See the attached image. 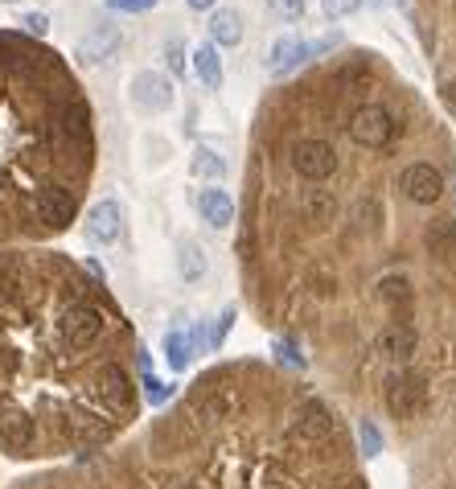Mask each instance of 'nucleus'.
I'll list each match as a JSON object with an SVG mask.
<instances>
[{"instance_id":"1","label":"nucleus","mask_w":456,"mask_h":489,"mask_svg":"<svg viewBox=\"0 0 456 489\" xmlns=\"http://www.w3.org/2000/svg\"><path fill=\"white\" fill-rule=\"evenodd\" d=\"M9 489H366L350 424L280 366L197 374L156 420Z\"/></svg>"},{"instance_id":"2","label":"nucleus","mask_w":456,"mask_h":489,"mask_svg":"<svg viewBox=\"0 0 456 489\" xmlns=\"http://www.w3.org/2000/svg\"><path fill=\"white\" fill-rule=\"evenodd\" d=\"M140 345L107 284L62 251H0V457L78 460L140 415Z\"/></svg>"},{"instance_id":"3","label":"nucleus","mask_w":456,"mask_h":489,"mask_svg":"<svg viewBox=\"0 0 456 489\" xmlns=\"http://www.w3.org/2000/svg\"><path fill=\"white\" fill-rule=\"evenodd\" d=\"M95 173V124L75 70L0 30V251L70 231Z\"/></svg>"},{"instance_id":"4","label":"nucleus","mask_w":456,"mask_h":489,"mask_svg":"<svg viewBox=\"0 0 456 489\" xmlns=\"http://www.w3.org/2000/svg\"><path fill=\"white\" fill-rule=\"evenodd\" d=\"M399 132H403V124H395L390 108H382V103H358L346 119V136L358 148H370V153L390 148L399 140Z\"/></svg>"},{"instance_id":"5","label":"nucleus","mask_w":456,"mask_h":489,"mask_svg":"<svg viewBox=\"0 0 456 489\" xmlns=\"http://www.w3.org/2000/svg\"><path fill=\"white\" fill-rule=\"evenodd\" d=\"M399 189H403V197L416 205H424V210H432V205H440V197L448 194V177L440 165H432V161H408V165L399 169Z\"/></svg>"},{"instance_id":"6","label":"nucleus","mask_w":456,"mask_h":489,"mask_svg":"<svg viewBox=\"0 0 456 489\" xmlns=\"http://www.w3.org/2000/svg\"><path fill=\"white\" fill-rule=\"evenodd\" d=\"M127 91H132V103H136L140 111H148V116H161V111L173 108V83L161 74V70H140V74H132V83H127Z\"/></svg>"},{"instance_id":"7","label":"nucleus","mask_w":456,"mask_h":489,"mask_svg":"<svg viewBox=\"0 0 456 489\" xmlns=\"http://www.w3.org/2000/svg\"><path fill=\"white\" fill-rule=\"evenodd\" d=\"M83 226H87L91 243H99V247L119 243V235H124V205H119L116 197H99L95 205H87Z\"/></svg>"},{"instance_id":"8","label":"nucleus","mask_w":456,"mask_h":489,"mask_svg":"<svg viewBox=\"0 0 456 489\" xmlns=\"http://www.w3.org/2000/svg\"><path fill=\"white\" fill-rule=\"evenodd\" d=\"M119 46H124V33H119L116 25H95V30H87L78 38L75 58L83 62V66H103L107 58H116Z\"/></svg>"},{"instance_id":"9","label":"nucleus","mask_w":456,"mask_h":489,"mask_svg":"<svg viewBox=\"0 0 456 489\" xmlns=\"http://www.w3.org/2000/svg\"><path fill=\"white\" fill-rule=\"evenodd\" d=\"M194 205H197V214H202V223L214 226V231H226V226L234 223V197L226 194L223 186H206V189H197Z\"/></svg>"},{"instance_id":"10","label":"nucleus","mask_w":456,"mask_h":489,"mask_svg":"<svg viewBox=\"0 0 456 489\" xmlns=\"http://www.w3.org/2000/svg\"><path fill=\"white\" fill-rule=\"evenodd\" d=\"M210 41L214 46H239L243 41V13L231 9V4H218V9H210Z\"/></svg>"},{"instance_id":"11","label":"nucleus","mask_w":456,"mask_h":489,"mask_svg":"<svg viewBox=\"0 0 456 489\" xmlns=\"http://www.w3.org/2000/svg\"><path fill=\"white\" fill-rule=\"evenodd\" d=\"M309 58V46H304L301 38H292V33H284V38L272 41V54H267V70L272 74H284V70H292L296 62Z\"/></svg>"},{"instance_id":"12","label":"nucleus","mask_w":456,"mask_h":489,"mask_svg":"<svg viewBox=\"0 0 456 489\" xmlns=\"http://www.w3.org/2000/svg\"><path fill=\"white\" fill-rule=\"evenodd\" d=\"M194 70H197V79H202V87H210V91H218L223 87V58H218V46L214 41H206V46H197L194 49Z\"/></svg>"},{"instance_id":"13","label":"nucleus","mask_w":456,"mask_h":489,"mask_svg":"<svg viewBox=\"0 0 456 489\" xmlns=\"http://www.w3.org/2000/svg\"><path fill=\"white\" fill-rule=\"evenodd\" d=\"M165 362L173 374H185V366L194 362V333L189 329H173L165 337Z\"/></svg>"},{"instance_id":"14","label":"nucleus","mask_w":456,"mask_h":489,"mask_svg":"<svg viewBox=\"0 0 456 489\" xmlns=\"http://www.w3.org/2000/svg\"><path fill=\"white\" fill-rule=\"evenodd\" d=\"M206 251H202V243H194V239H185L181 247H177V272H181V280L185 284H197L206 275Z\"/></svg>"},{"instance_id":"15","label":"nucleus","mask_w":456,"mask_h":489,"mask_svg":"<svg viewBox=\"0 0 456 489\" xmlns=\"http://www.w3.org/2000/svg\"><path fill=\"white\" fill-rule=\"evenodd\" d=\"M189 173L197 177V181H210V186H218L226 177V161L214 153V148H197L194 157H189Z\"/></svg>"},{"instance_id":"16","label":"nucleus","mask_w":456,"mask_h":489,"mask_svg":"<svg viewBox=\"0 0 456 489\" xmlns=\"http://www.w3.org/2000/svg\"><path fill=\"white\" fill-rule=\"evenodd\" d=\"M382 452V432H379V424L370 420V415H362L358 420V457L366 460V457H379Z\"/></svg>"},{"instance_id":"17","label":"nucleus","mask_w":456,"mask_h":489,"mask_svg":"<svg viewBox=\"0 0 456 489\" xmlns=\"http://www.w3.org/2000/svg\"><path fill=\"white\" fill-rule=\"evenodd\" d=\"M234 313H239V309H234V304H226V309H223V317H218V321L210 325V337H206V350H223L226 333H231V321H234Z\"/></svg>"},{"instance_id":"18","label":"nucleus","mask_w":456,"mask_h":489,"mask_svg":"<svg viewBox=\"0 0 456 489\" xmlns=\"http://www.w3.org/2000/svg\"><path fill=\"white\" fill-rule=\"evenodd\" d=\"M140 387H145V399L153 403V407H161V403L173 399V387H169V382H161V379H153V374H145V379H140Z\"/></svg>"},{"instance_id":"19","label":"nucleus","mask_w":456,"mask_h":489,"mask_svg":"<svg viewBox=\"0 0 456 489\" xmlns=\"http://www.w3.org/2000/svg\"><path fill=\"white\" fill-rule=\"evenodd\" d=\"M267 9L280 21H301L304 17V0H267Z\"/></svg>"},{"instance_id":"20","label":"nucleus","mask_w":456,"mask_h":489,"mask_svg":"<svg viewBox=\"0 0 456 489\" xmlns=\"http://www.w3.org/2000/svg\"><path fill=\"white\" fill-rule=\"evenodd\" d=\"M21 30L30 33L33 41H41L49 33V17H46V13H25V17H21Z\"/></svg>"},{"instance_id":"21","label":"nucleus","mask_w":456,"mask_h":489,"mask_svg":"<svg viewBox=\"0 0 456 489\" xmlns=\"http://www.w3.org/2000/svg\"><path fill=\"white\" fill-rule=\"evenodd\" d=\"M165 66L169 74H185V41H165Z\"/></svg>"},{"instance_id":"22","label":"nucleus","mask_w":456,"mask_h":489,"mask_svg":"<svg viewBox=\"0 0 456 489\" xmlns=\"http://www.w3.org/2000/svg\"><path fill=\"white\" fill-rule=\"evenodd\" d=\"M358 4L362 0H320V13H325L329 21H341V17H350Z\"/></svg>"},{"instance_id":"23","label":"nucleus","mask_w":456,"mask_h":489,"mask_svg":"<svg viewBox=\"0 0 456 489\" xmlns=\"http://www.w3.org/2000/svg\"><path fill=\"white\" fill-rule=\"evenodd\" d=\"M107 9L111 13H148V9H156V0H107Z\"/></svg>"},{"instance_id":"24","label":"nucleus","mask_w":456,"mask_h":489,"mask_svg":"<svg viewBox=\"0 0 456 489\" xmlns=\"http://www.w3.org/2000/svg\"><path fill=\"white\" fill-rule=\"evenodd\" d=\"M444 103L456 111V79H448V83H444Z\"/></svg>"},{"instance_id":"25","label":"nucleus","mask_w":456,"mask_h":489,"mask_svg":"<svg viewBox=\"0 0 456 489\" xmlns=\"http://www.w3.org/2000/svg\"><path fill=\"white\" fill-rule=\"evenodd\" d=\"M189 9H202V13H210V9H218V0H185Z\"/></svg>"}]
</instances>
